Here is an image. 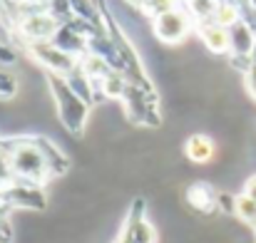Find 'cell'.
<instances>
[{
    "label": "cell",
    "instance_id": "4",
    "mask_svg": "<svg viewBox=\"0 0 256 243\" xmlns=\"http://www.w3.org/2000/svg\"><path fill=\"white\" fill-rule=\"evenodd\" d=\"M122 109L124 117L134 124V127H160L162 124V112H160V94H147L140 89L127 87L124 97H122Z\"/></svg>",
    "mask_w": 256,
    "mask_h": 243
},
{
    "label": "cell",
    "instance_id": "22",
    "mask_svg": "<svg viewBox=\"0 0 256 243\" xmlns=\"http://www.w3.org/2000/svg\"><path fill=\"white\" fill-rule=\"evenodd\" d=\"M10 241V226L5 224L2 229H0V243H8Z\"/></svg>",
    "mask_w": 256,
    "mask_h": 243
},
{
    "label": "cell",
    "instance_id": "17",
    "mask_svg": "<svg viewBox=\"0 0 256 243\" xmlns=\"http://www.w3.org/2000/svg\"><path fill=\"white\" fill-rule=\"evenodd\" d=\"M234 216H239L249 226H256V201H252L244 194H239L236 201H234Z\"/></svg>",
    "mask_w": 256,
    "mask_h": 243
},
{
    "label": "cell",
    "instance_id": "2",
    "mask_svg": "<svg viewBox=\"0 0 256 243\" xmlns=\"http://www.w3.org/2000/svg\"><path fill=\"white\" fill-rule=\"evenodd\" d=\"M104 27H107V35L114 45V60H112V70L124 80L127 87L132 89H140V92H147V94H157L154 84L150 80L142 60H140V52L134 50V45L130 42V37L122 32V27L117 25V20L110 15L107 5H104Z\"/></svg>",
    "mask_w": 256,
    "mask_h": 243
},
{
    "label": "cell",
    "instance_id": "19",
    "mask_svg": "<svg viewBox=\"0 0 256 243\" xmlns=\"http://www.w3.org/2000/svg\"><path fill=\"white\" fill-rule=\"evenodd\" d=\"M244 87H246V92L256 102V65H246L244 67Z\"/></svg>",
    "mask_w": 256,
    "mask_h": 243
},
{
    "label": "cell",
    "instance_id": "1",
    "mask_svg": "<svg viewBox=\"0 0 256 243\" xmlns=\"http://www.w3.org/2000/svg\"><path fill=\"white\" fill-rule=\"evenodd\" d=\"M0 154L5 157L12 179L32 181L40 186L48 179L62 176L70 166L68 157L48 137H40V134L0 139Z\"/></svg>",
    "mask_w": 256,
    "mask_h": 243
},
{
    "label": "cell",
    "instance_id": "25",
    "mask_svg": "<svg viewBox=\"0 0 256 243\" xmlns=\"http://www.w3.org/2000/svg\"><path fill=\"white\" fill-rule=\"evenodd\" d=\"M130 2H134V5H142V7H144V5H147L150 0H130Z\"/></svg>",
    "mask_w": 256,
    "mask_h": 243
},
{
    "label": "cell",
    "instance_id": "7",
    "mask_svg": "<svg viewBox=\"0 0 256 243\" xmlns=\"http://www.w3.org/2000/svg\"><path fill=\"white\" fill-rule=\"evenodd\" d=\"M192 27H194V20L189 17L184 5H174L152 17V30H154L157 40H162L164 45H179L189 35Z\"/></svg>",
    "mask_w": 256,
    "mask_h": 243
},
{
    "label": "cell",
    "instance_id": "20",
    "mask_svg": "<svg viewBox=\"0 0 256 243\" xmlns=\"http://www.w3.org/2000/svg\"><path fill=\"white\" fill-rule=\"evenodd\" d=\"M18 60V55H15V50L10 47V45H5V42H0V62L2 65H12Z\"/></svg>",
    "mask_w": 256,
    "mask_h": 243
},
{
    "label": "cell",
    "instance_id": "8",
    "mask_svg": "<svg viewBox=\"0 0 256 243\" xmlns=\"http://www.w3.org/2000/svg\"><path fill=\"white\" fill-rule=\"evenodd\" d=\"M2 204L8 209H30V211H42L48 199L40 184L22 181V179H8L5 191H2Z\"/></svg>",
    "mask_w": 256,
    "mask_h": 243
},
{
    "label": "cell",
    "instance_id": "15",
    "mask_svg": "<svg viewBox=\"0 0 256 243\" xmlns=\"http://www.w3.org/2000/svg\"><path fill=\"white\" fill-rule=\"evenodd\" d=\"M184 157L194 164H206L214 157V142L206 137V134H192L186 142H184Z\"/></svg>",
    "mask_w": 256,
    "mask_h": 243
},
{
    "label": "cell",
    "instance_id": "13",
    "mask_svg": "<svg viewBox=\"0 0 256 243\" xmlns=\"http://www.w3.org/2000/svg\"><path fill=\"white\" fill-rule=\"evenodd\" d=\"M70 10H72V20H80L97 30H107L104 27V0H70Z\"/></svg>",
    "mask_w": 256,
    "mask_h": 243
},
{
    "label": "cell",
    "instance_id": "23",
    "mask_svg": "<svg viewBox=\"0 0 256 243\" xmlns=\"http://www.w3.org/2000/svg\"><path fill=\"white\" fill-rule=\"evenodd\" d=\"M249 10H252V25L256 30V0H249Z\"/></svg>",
    "mask_w": 256,
    "mask_h": 243
},
{
    "label": "cell",
    "instance_id": "14",
    "mask_svg": "<svg viewBox=\"0 0 256 243\" xmlns=\"http://www.w3.org/2000/svg\"><path fill=\"white\" fill-rule=\"evenodd\" d=\"M186 201L189 206H194L196 211H219V191L209 184H192L186 189Z\"/></svg>",
    "mask_w": 256,
    "mask_h": 243
},
{
    "label": "cell",
    "instance_id": "29",
    "mask_svg": "<svg viewBox=\"0 0 256 243\" xmlns=\"http://www.w3.org/2000/svg\"><path fill=\"white\" fill-rule=\"evenodd\" d=\"M254 231H256V226H254Z\"/></svg>",
    "mask_w": 256,
    "mask_h": 243
},
{
    "label": "cell",
    "instance_id": "18",
    "mask_svg": "<svg viewBox=\"0 0 256 243\" xmlns=\"http://www.w3.org/2000/svg\"><path fill=\"white\" fill-rule=\"evenodd\" d=\"M20 84H18V77L8 70H0V99H12L18 94Z\"/></svg>",
    "mask_w": 256,
    "mask_h": 243
},
{
    "label": "cell",
    "instance_id": "27",
    "mask_svg": "<svg viewBox=\"0 0 256 243\" xmlns=\"http://www.w3.org/2000/svg\"><path fill=\"white\" fill-rule=\"evenodd\" d=\"M114 243H127V241H124V239H122V236H117V241H114Z\"/></svg>",
    "mask_w": 256,
    "mask_h": 243
},
{
    "label": "cell",
    "instance_id": "24",
    "mask_svg": "<svg viewBox=\"0 0 256 243\" xmlns=\"http://www.w3.org/2000/svg\"><path fill=\"white\" fill-rule=\"evenodd\" d=\"M8 211H10V209H0V229L8 224Z\"/></svg>",
    "mask_w": 256,
    "mask_h": 243
},
{
    "label": "cell",
    "instance_id": "26",
    "mask_svg": "<svg viewBox=\"0 0 256 243\" xmlns=\"http://www.w3.org/2000/svg\"><path fill=\"white\" fill-rule=\"evenodd\" d=\"M252 65H256V45H254V52H252Z\"/></svg>",
    "mask_w": 256,
    "mask_h": 243
},
{
    "label": "cell",
    "instance_id": "16",
    "mask_svg": "<svg viewBox=\"0 0 256 243\" xmlns=\"http://www.w3.org/2000/svg\"><path fill=\"white\" fill-rule=\"evenodd\" d=\"M219 5H222V0H186V2H184L189 17L194 20V25H199V22H209V20H216Z\"/></svg>",
    "mask_w": 256,
    "mask_h": 243
},
{
    "label": "cell",
    "instance_id": "3",
    "mask_svg": "<svg viewBox=\"0 0 256 243\" xmlns=\"http://www.w3.org/2000/svg\"><path fill=\"white\" fill-rule=\"evenodd\" d=\"M45 80L50 84V92H52V99H55L58 117H60L62 127H65L72 137H80V134L85 132V124H87V117H90L92 104H90L87 99H82L65 77L45 72Z\"/></svg>",
    "mask_w": 256,
    "mask_h": 243
},
{
    "label": "cell",
    "instance_id": "9",
    "mask_svg": "<svg viewBox=\"0 0 256 243\" xmlns=\"http://www.w3.org/2000/svg\"><path fill=\"white\" fill-rule=\"evenodd\" d=\"M226 35H229V55L234 57L236 65H242V72H244V67L252 65V52L256 45L254 25L249 20L239 17L232 25H226Z\"/></svg>",
    "mask_w": 256,
    "mask_h": 243
},
{
    "label": "cell",
    "instance_id": "11",
    "mask_svg": "<svg viewBox=\"0 0 256 243\" xmlns=\"http://www.w3.org/2000/svg\"><path fill=\"white\" fill-rule=\"evenodd\" d=\"M55 47H60L62 52L72 55V57H85L87 55V35L80 32L72 22H60V27L55 30L52 40H50Z\"/></svg>",
    "mask_w": 256,
    "mask_h": 243
},
{
    "label": "cell",
    "instance_id": "5",
    "mask_svg": "<svg viewBox=\"0 0 256 243\" xmlns=\"http://www.w3.org/2000/svg\"><path fill=\"white\" fill-rule=\"evenodd\" d=\"M60 27V20L48 10V7H30L20 10L18 20H15V30L22 37V42H42V40H52L55 30Z\"/></svg>",
    "mask_w": 256,
    "mask_h": 243
},
{
    "label": "cell",
    "instance_id": "10",
    "mask_svg": "<svg viewBox=\"0 0 256 243\" xmlns=\"http://www.w3.org/2000/svg\"><path fill=\"white\" fill-rule=\"evenodd\" d=\"M144 211H147L144 199H134L130 211H127V216H124L122 231H120V236L127 243H157V231L147 221Z\"/></svg>",
    "mask_w": 256,
    "mask_h": 243
},
{
    "label": "cell",
    "instance_id": "12",
    "mask_svg": "<svg viewBox=\"0 0 256 243\" xmlns=\"http://www.w3.org/2000/svg\"><path fill=\"white\" fill-rule=\"evenodd\" d=\"M202 42L206 45V50H212L214 55H226L229 52V35H226V27L216 20H209V22H199L194 25Z\"/></svg>",
    "mask_w": 256,
    "mask_h": 243
},
{
    "label": "cell",
    "instance_id": "21",
    "mask_svg": "<svg viewBox=\"0 0 256 243\" xmlns=\"http://www.w3.org/2000/svg\"><path fill=\"white\" fill-rule=\"evenodd\" d=\"M242 194H244V196H249L252 201H256V174L246 181V186H244V191H242Z\"/></svg>",
    "mask_w": 256,
    "mask_h": 243
},
{
    "label": "cell",
    "instance_id": "28",
    "mask_svg": "<svg viewBox=\"0 0 256 243\" xmlns=\"http://www.w3.org/2000/svg\"><path fill=\"white\" fill-rule=\"evenodd\" d=\"M179 2H182V5H184V2H186V0H179Z\"/></svg>",
    "mask_w": 256,
    "mask_h": 243
},
{
    "label": "cell",
    "instance_id": "6",
    "mask_svg": "<svg viewBox=\"0 0 256 243\" xmlns=\"http://www.w3.org/2000/svg\"><path fill=\"white\" fill-rule=\"evenodd\" d=\"M28 55L50 75H60V77H70L78 67H80V57H72L68 52H62L60 47H55L50 40L42 42H28L25 45Z\"/></svg>",
    "mask_w": 256,
    "mask_h": 243
}]
</instances>
